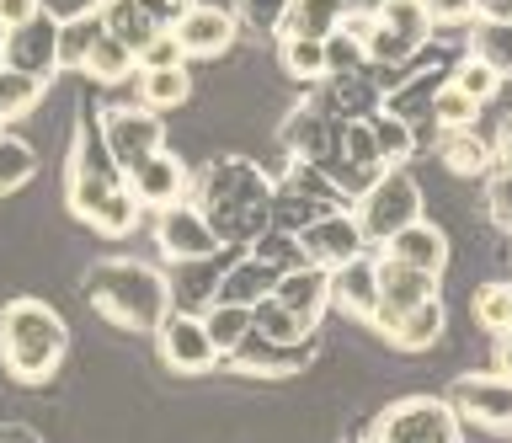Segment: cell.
Listing matches in <instances>:
<instances>
[{
	"mask_svg": "<svg viewBox=\"0 0 512 443\" xmlns=\"http://www.w3.org/2000/svg\"><path fill=\"white\" fill-rule=\"evenodd\" d=\"M64 203H70L75 219H86V225L96 235H107V241H123V235H134V225H139V203L128 193L123 171L112 166L96 118L91 123L80 118V129H75L70 161H64Z\"/></svg>",
	"mask_w": 512,
	"mask_h": 443,
	"instance_id": "6da1fadb",
	"label": "cell"
},
{
	"mask_svg": "<svg viewBox=\"0 0 512 443\" xmlns=\"http://www.w3.org/2000/svg\"><path fill=\"white\" fill-rule=\"evenodd\" d=\"M192 203L203 209V219L214 225V235L224 246H251L256 235L272 230V193L278 182L262 177L246 155H219V161L203 166V177L192 182Z\"/></svg>",
	"mask_w": 512,
	"mask_h": 443,
	"instance_id": "7a4b0ae2",
	"label": "cell"
},
{
	"mask_svg": "<svg viewBox=\"0 0 512 443\" xmlns=\"http://www.w3.org/2000/svg\"><path fill=\"white\" fill-rule=\"evenodd\" d=\"M80 289H86L96 315H107V321L123 326V331H144V337H150L171 310V278L150 262H134V257L91 262L86 278H80Z\"/></svg>",
	"mask_w": 512,
	"mask_h": 443,
	"instance_id": "3957f363",
	"label": "cell"
},
{
	"mask_svg": "<svg viewBox=\"0 0 512 443\" xmlns=\"http://www.w3.org/2000/svg\"><path fill=\"white\" fill-rule=\"evenodd\" d=\"M64 347H70V326L54 305L43 299H11L0 305V369L16 385H43L54 379V369L64 363Z\"/></svg>",
	"mask_w": 512,
	"mask_h": 443,
	"instance_id": "277c9868",
	"label": "cell"
},
{
	"mask_svg": "<svg viewBox=\"0 0 512 443\" xmlns=\"http://www.w3.org/2000/svg\"><path fill=\"white\" fill-rule=\"evenodd\" d=\"M352 214L368 235V246H384L395 230H406L411 219H422V187L406 166H384L374 182L352 198Z\"/></svg>",
	"mask_w": 512,
	"mask_h": 443,
	"instance_id": "5b68a950",
	"label": "cell"
},
{
	"mask_svg": "<svg viewBox=\"0 0 512 443\" xmlns=\"http://www.w3.org/2000/svg\"><path fill=\"white\" fill-rule=\"evenodd\" d=\"M358 443H459V417L438 395H406L384 406Z\"/></svg>",
	"mask_w": 512,
	"mask_h": 443,
	"instance_id": "8992f818",
	"label": "cell"
},
{
	"mask_svg": "<svg viewBox=\"0 0 512 443\" xmlns=\"http://www.w3.org/2000/svg\"><path fill=\"white\" fill-rule=\"evenodd\" d=\"M155 251L166 257L171 267H187V262H214L224 241L214 235V225L203 219L198 203H171V209L155 214Z\"/></svg>",
	"mask_w": 512,
	"mask_h": 443,
	"instance_id": "52a82bcc",
	"label": "cell"
},
{
	"mask_svg": "<svg viewBox=\"0 0 512 443\" xmlns=\"http://www.w3.org/2000/svg\"><path fill=\"white\" fill-rule=\"evenodd\" d=\"M150 337H155V353H160V363H166L171 374L198 379V374H208L219 363L203 315H192V310H166V321H160Z\"/></svg>",
	"mask_w": 512,
	"mask_h": 443,
	"instance_id": "ba28073f",
	"label": "cell"
},
{
	"mask_svg": "<svg viewBox=\"0 0 512 443\" xmlns=\"http://www.w3.org/2000/svg\"><path fill=\"white\" fill-rule=\"evenodd\" d=\"M96 123H102V145H107L118 171H134L144 155H155L166 145V123L150 107H107Z\"/></svg>",
	"mask_w": 512,
	"mask_h": 443,
	"instance_id": "9c48e42d",
	"label": "cell"
},
{
	"mask_svg": "<svg viewBox=\"0 0 512 443\" xmlns=\"http://www.w3.org/2000/svg\"><path fill=\"white\" fill-rule=\"evenodd\" d=\"M299 251H304V262L336 273L342 262L363 257L368 235H363V225H358V214H352V209H326L320 219H310V225L299 230Z\"/></svg>",
	"mask_w": 512,
	"mask_h": 443,
	"instance_id": "30bf717a",
	"label": "cell"
},
{
	"mask_svg": "<svg viewBox=\"0 0 512 443\" xmlns=\"http://www.w3.org/2000/svg\"><path fill=\"white\" fill-rule=\"evenodd\" d=\"M0 65L32 75V81H54L59 75V17L54 11H38V17H27L22 27H11L6 33V49H0Z\"/></svg>",
	"mask_w": 512,
	"mask_h": 443,
	"instance_id": "8fae6325",
	"label": "cell"
},
{
	"mask_svg": "<svg viewBox=\"0 0 512 443\" xmlns=\"http://www.w3.org/2000/svg\"><path fill=\"white\" fill-rule=\"evenodd\" d=\"M454 417L486 433H512V379L507 374H459L454 379Z\"/></svg>",
	"mask_w": 512,
	"mask_h": 443,
	"instance_id": "7c38bea8",
	"label": "cell"
},
{
	"mask_svg": "<svg viewBox=\"0 0 512 443\" xmlns=\"http://www.w3.org/2000/svg\"><path fill=\"white\" fill-rule=\"evenodd\" d=\"M123 182H128V193H134L139 209H155V214L192 193V171L182 166V155L171 145H160L155 155H144L134 171H123Z\"/></svg>",
	"mask_w": 512,
	"mask_h": 443,
	"instance_id": "4fadbf2b",
	"label": "cell"
},
{
	"mask_svg": "<svg viewBox=\"0 0 512 443\" xmlns=\"http://www.w3.org/2000/svg\"><path fill=\"white\" fill-rule=\"evenodd\" d=\"M368 326H374L390 347H400V353H427V347L443 342L448 310H443V299H422V305H411V310H384Z\"/></svg>",
	"mask_w": 512,
	"mask_h": 443,
	"instance_id": "5bb4252c",
	"label": "cell"
},
{
	"mask_svg": "<svg viewBox=\"0 0 512 443\" xmlns=\"http://www.w3.org/2000/svg\"><path fill=\"white\" fill-rule=\"evenodd\" d=\"M235 33H240V22H235V11H224V6H187L182 11V22L171 27V38L182 43V54L187 59H224L235 49Z\"/></svg>",
	"mask_w": 512,
	"mask_h": 443,
	"instance_id": "9a60e30c",
	"label": "cell"
},
{
	"mask_svg": "<svg viewBox=\"0 0 512 443\" xmlns=\"http://www.w3.org/2000/svg\"><path fill=\"white\" fill-rule=\"evenodd\" d=\"M310 358H315V337L310 342H272V337H256L251 331L224 363H235L246 379H294Z\"/></svg>",
	"mask_w": 512,
	"mask_h": 443,
	"instance_id": "2e32d148",
	"label": "cell"
},
{
	"mask_svg": "<svg viewBox=\"0 0 512 443\" xmlns=\"http://www.w3.org/2000/svg\"><path fill=\"white\" fill-rule=\"evenodd\" d=\"M331 310L352 315V321H374V310H379V262H374V251H363V257H352L331 273Z\"/></svg>",
	"mask_w": 512,
	"mask_h": 443,
	"instance_id": "e0dca14e",
	"label": "cell"
},
{
	"mask_svg": "<svg viewBox=\"0 0 512 443\" xmlns=\"http://www.w3.org/2000/svg\"><path fill=\"white\" fill-rule=\"evenodd\" d=\"M278 267H272L267 257H256L251 246H240V257L219 273L214 283V299H230V305H262V299H272V289H278Z\"/></svg>",
	"mask_w": 512,
	"mask_h": 443,
	"instance_id": "ac0fdd59",
	"label": "cell"
},
{
	"mask_svg": "<svg viewBox=\"0 0 512 443\" xmlns=\"http://www.w3.org/2000/svg\"><path fill=\"white\" fill-rule=\"evenodd\" d=\"M336 145H342V123L326 118L315 102L299 107V113L283 123V150L294 155V161L320 166V161H331V155H336Z\"/></svg>",
	"mask_w": 512,
	"mask_h": 443,
	"instance_id": "d6986e66",
	"label": "cell"
},
{
	"mask_svg": "<svg viewBox=\"0 0 512 443\" xmlns=\"http://www.w3.org/2000/svg\"><path fill=\"white\" fill-rule=\"evenodd\" d=\"M272 299H278L283 310H294L299 321L320 326V315L331 310V273H326V267H315V262H299V267H288V273L278 278Z\"/></svg>",
	"mask_w": 512,
	"mask_h": 443,
	"instance_id": "ffe728a7",
	"label": "cell"
},
{
	"mask_svg": "<svg viewBox=\"0 0 512 443\" xmlns=\"http://www.w3.org/2000/svg\"><path fill=\"white\" fill-rule=\"evenodd\" d=\"M379 251H384V257H395V262H406V267H422V273H438V278H443V267H448V235L432 225L427 214L411 219L406 230H395Z\"/></svg>",
	"mask_w": 512,
	"mask_h": 443,
	"instance_id": "44dd1931",
	"label": "cell"
},
{
	"mask_svg": "<svg viewBox=\"0 0 512 443\" xmlns=\"http://www.w3.org/2000/svg\"><path fill=\"white\" fill-rule=\"evenodd\" d=\"M374 262H379V310H411V305H422V299H438V273H422V267H406V262H395V257H384V251H374Z\"/></svg>",
	"mask_w": 512,
	"mask_h": 443,
	"instance_id": "7402d4cb",
	"label": "cell"
},
{
	"mask_svg": "<svg viewBox=\"0 0 512 443\" xmlns=\"http://www.w3.org/2000/svg\"><path fill=\"white\" fill-rule=\"evenodd\" d=\"M438 161L448 177H464V182H486L496 171V145L480 129H464V134H443L438 145Z\"/></svg>",
	"mask_w": 512,
	"mask_h": 443,
	"instance_id": "603a6c76",
	"label": "cell"
},
{
	"mask_svg": "<svg viewBox=\"0 0 512 443\" xmlns=\"http://www.w3.org/2000/svg\"><path fill=\"white\" fill-rule=\"evenodd\" d=\"M278 65L288 81L299 86H320L331 75L326 65V38H294V33H278Z\"/></svg>",
	"mask_w": 512,
	"mask_h": 443,
	"instance_id": "cb8c5ba5",
	"label": "cell"
},
{
	"mask_svg": "<svg viewBox=\"0 0 512 443\" xmlns=\"http://www.w3.org/2000/svg\"><path fill=\"white\" fill-rule=\"evenodd\" d=\"M96 6H102V27H107L112 38H123L134 54H139L150 38L166 33V27H155V17L144 11V0H96Z\"/></svg>",
	"mask_w": 512,
	"mask_h": 443,
	"instance_id": "d4e9b609",
	"label": "cell"
},
{
	"mask_svg": "<svg viewBox=\"0 0 512 443\" xmlns=\"http://www.w3.org/2000/svg\"><path fill=\"white\" fill-rule=\"evenodd\" d=\"M203 326H208V342H214V353H219V363H224L240 342L251 337L256 310H251V305H230V299H214V305L203 310Z\"/></svg>",
	"mask_w": 512,
	"mask_h": 443,
	"instance_id": "484cf974",
	"label": "cell"
},
{
	"mask_svg": "<svg viewBox=\"0 0 512 443\" xmlns=\"http://www.w3.org/2000/svg\"><path fill=\"white\" fill-rule=\"evenodd\" d=\"M347 22V0H288V17L278 33L294 38H331Z\"/></svg>",
	"mask_w": 512,
	"mask_h": 443,
	"instance_id": "4316f807",
	"label": "cell"
},
{
	"mask_svg": "<svg viewBox=\"0 0 512 443\" xmlns=\"http://www.w3.org/2000/svg\"><path fill=\"white\" fill-rule=\"evenodd\" d=\"M134 70H139V54L128 49L123 38H112V33L96 38L91 54H86V65H80V75H86V81H96V86H118V81H128Z\"/></svg>",
	"mask_w": 512,
	"mask_h": 443,
	"instance_id": "83f0119b",
	"label": "cell"
},
{
	"mask_svg": "<svg viewBox=\"0 0 512 443\" xmlns=\"http://www.w3.org/2000/svg\"><path fill=\"white\" fill-rule=\"evenodd\" d=\"M102 6H86L75 17H59V70H80L91 54V43L102 38Z\"/></svg>",
	"mask_w": 512,
	"mask_h": 443,
	"instance_id": "f1b7e54d",
	"label": "cell"
},
{
	"mask_svg": "<svg viewBox=\"0 0 512 443\" xmlns=\"http://www.w3.org/2000/svg\"><path fill=\"white\" fill-rule=\"evenodd\" d=\"M134 81H139V107H150V113H171V107H182L192 97L187 65H176V70H134Z\"/></svg>",
	"mask_w": 512,
	"mask_h": 443,
	"instance_id": "f546056e",
	"label": "cell"
},
{
	"mask_svg": "<svg viewBox=\"0 0 512 443\" xmlns=\"http://www.w3.org/2000/svg\"><path fill=\"white\" fill-rule=\"evenodd\" d=\"M368 134H374L379 166H406L416 155V129L400 113H368Z\"/></svg>",
	"mask_w": 512,
	"mask_h": 443,
	"instance_id": "4dcf8cb0",
	"label": "cell"
},
{
	"mask_svg": "<svg viewBox=\"0 0 512 443\" xmlns=\"http://www.w3.org/2000/svg\"><path fill=\"white\" fill-rule=\"evenodd\" d=\"M374 22L384 27V33H395L400 43H411V49H422L427 33H432L422 0H379V6H374Z\"/></svg>",
	"mask_w": 512,
	"mask_h": 443,
	"instance_id": "1f68e13d",
	"label": "cell"
},
{
	"mask_svg": "<svg viewBox=\"0 0 512 443\" xmlns=\"http://www.w3.org/2000/svg\"><path fill=\"white\" fill-rule=\"evenodd\" d=\"M427 113H432V123H438L443 134H464V129H475V123H480V102L464 97L454 81H443V86H432Z\"/></svg>",
	"mask_w": 512,
	"mask_h": 443,
	"instance_id": "d6a6232c",
	"label": "cell"
},
{
	"mask_svg": "<svg viewBox=\"0 0 512 443\" xmlns=\"http://www.w3.org/2000/svg\"><path fill=\"white\" fill-rule=\"evenodd\" d=\"M470 315H475V326H480V331H491V337L512 331V278L480 283V289L470 294Z\"/></svg>",
	"mask_w": 512,
	"mask_h": 443,
	"instance_id": "836d02e7",
	"label": "cell"
},
{
	"mask_svg": "<svg viewBox=\"0 0 512 443\" xmlns=\"http://www.w3.org/2000/svg\"><path fill=\"white\" fill-rule=\"evenodd\" d=\"M32 171H38V150L27 145L22 134H0V198L22 193V187L32 182Z\"/></svg>",
	"mask_w": 512,
	"mask_h": 443,
	"instance_id": "e575fe53",
	"label": "cell"
},
{
	"mask_svg": "<svg viewBox=\"0 0 512 443\" xmlns=\"http://www.w3.org/2000/svg\"><path fill=\"white\" fill-rule=\"evenodd\" d=\"M43 91H48V81H32V75L11 70V65H0V118H6V123H16V118L38 113Z\"/></svg>",
	"mask_w": 512,
	"mask_h": 443,
	"instance_id": "d590c367",
	"label": "cell"
},
{
	"mask_svg": "<svg viewBox=\"0 0 512 443\" xmlns=\"http://www.w3.org/2000/svg\"><path fill=\"white\" fill-rule=\"evenodd\" d=\"M470 54L486 59V65L502 75H512V22H475L470 27Z\"/></svg>",
	"mask_w": 512,
	"mask_h": 443,
	"instance_id": "8d00e7d4",
	"label": "cell"
},
{
	"mask_svg": "<svg viewBox=\"0 0 512 443\" xmlns=\"http://www.w3.org/2000/svg\"><path fill=\"white\" fill-rule=\"evenodd\" d=\"M256 337H272V342H310L315 337V326L310 321H299L294 310H283L278 299H262V305H256Z\"/></svg>",
	"mask_w": 512,
	"mask_h": 443,
	"instance_id": "74e56055",
	"label": "cell"
},
{
	"mask_svg": "<svg viewBox=\"0 0 512 443\" xmlns=\"http://www.w3.org/2000/svg\"><path fill=\"white\" fill-rule=\"evenodd\" d=\"M448 81H454V86L464 91V97H475L480 107H486V102L496 97V91H502V75H496V70L486 65V59H475V54H464V59H459V70L448 75Z\"/></svg>",
	"mask_w": 512,
	"mask_h": 443,
	"instance_id": "f35d334b",
	"label": "cell"
},
{
	"mask_svg": "<svg viewBox=\"0 0 512 443\" xmlns=\"http://www.w3.org/2000/svg\"><path fill=\"white\" fill-rule=\"evenodd\" d=\"M283 17H288V0H235V22L262 38H278Z\"/></svg>",
	"mask_w": 512,
	"mask_h": 443,
	"instance_id": "ab89813d",
	"label": "cell"
},
{
	"mask_svg": "<svg viewBox=\"0 0 512 443\" xmlns=\"http://www.w3.org/2000/svg\"><path fill=\"white\" fill-rule=\"evenodd\" d=\"M363 38L358 33H347V27H336V33L326 38V65H331V75H352L363 65Z\"/></svg>",
	"mask_w": 512,
	"mask_h": 443,
	"instance_id": "60d3db41",
	"label": "cell"
},
{
	"mask_svg": "<svg viewBox=\"0 0 512 443\" xmlns=\"http://www.w3.org/2000/svg\"><path fill=\"white\" fill-rule=\"evenodd\" d=\"M486 209H491V225L512 235V171L496 166L486 177Z\"/></svg>",
	"mask_w": 512,
	"mask_h": 443,
	"instance_id": "b9f144b4",
	"label": "cell"
},
{
	"mask_svg": "<svg viewBox=\"0 0 512 443\" xmlns=\"http://www.w3.org/2000/svg\"><path fill=\"white\" fill-rule=\"evenodd\" d=\"M176 65H187V54H182V43H176L171 33H160V38H150L139 49V70H176Z\"/></svg>",
	"mask_w": 512,
	"mask_h": 443,
	"instance_id": "7bdbcfd3",
	"label": "cell"
},
{
	"mask_svg": "<svg viewBox=\"0 0 512 443\" xmlns=\"http://www.w3.org/2000/svg\"><path fill=\"white\" fill-rule=\"evenodd\" d=\"M427 6V22L432 27H464L475 22V0H422Z\"/></svg>",
	"mask_w": 512,
	"mask_h": 443,
	"instance_id": "ee69618b",
	"label": "cell"
},
{
	"mask_svg": "<svg viewBox=\"0 0 512 443\" xmlns=\"http://www.w3.org/2000/svg\"><path fill=\"white\" fill-rule=\"evenodd\" d=\"M187 6H198V0H144V11H150L155 27H166V33H171L176 22H182V11H187Z\"/></svg>",
	"mask_w": 512,
	"mask_h": 443,
	"instance_id": "f6af8a7d",
	"label": "cell"
},
{
	"mask_svg": "<svg viewBox=\"0 0 512 443\" xmlns=\"http://www.w3.org/2000/svg\"><path fill=\"white\" fill-rule=\"evenodd\" d=\"M38 11H43V0H0V27L11 33V27H22L27 17H38Z\"/></svg>",
	"mask_w": 512,
	"mask_h": 443,
	"instance_id": "bcb514c9",
	"label": "cell"
},
{
	"mask_svg": "<svg viewBox=\"0 0 512 443\" xmlns=\"http://www.w3.org/2000/svg\"><path fill=\"white\" fill-rule=\"evenodd\" d=\"M475 22H512V0H475Z\"/></svg>",
	"mask_w": 512,
	"mask_h": 443,
	"instance_id": "7dc6e473",
	"label": "cell"
},
{
	"mask_svg": "<svg viewBox=\"0 0 512 443\" xmlns=\"http://www.w3.org/2000/svg\"><path fill=\"white\" fill-rule=\"evenodd\" d=\"M491 145H496V166H507V171H512V113L502 118V129H496Z\"/></svg>",
	"mask_w": 512,
	"mask_h": 443,
	"instance_id": "c3c4849f",
	"label": "cell"
},
{
	"mask_svg": "<svg viewBox=\"0 0 512 443\" xmlns=\"http://www.w3.org/2000/svg\"><path fill=\"white\" fill-rule=\"evenodd\" d=\"M0 443H43L32 427H22V422H0Z\"/></svg>",
	"mask_w": 512,
	"mask_h": 443,
	"instance_id": "681fc988",
	"label": "cell"
},
{
	"mask_svg": "<svg viewBox=\"0 0 512 443\" xmlns=\"http://www.w3.org/2000/svg\"><path fill=\"white\" fill-rule=\"evenodd\" d=\"M496 374L512 379V331H502V337H496Z\"/></svg>",
	"mask_w": 512,
	"mask_h": 443,
	"instance_id": "f907efd6",
	"label": "cell"
},
{
	"mask_svg": "<svg viewBox=\"0 0 512 443\" xmlns=\"http://www.w3.org/2000/svg\"><path fill=\"white\" fill-rule=\"evenodd\" d=\"M0 49H6V27H0Z\"/></svg>",
	"mask_w": 512,
	"mask_h": 443,
	"instance_id": "816d5d0a",
	"label": "cell"
},
{
	"mask_svg": "<svg viewBox=\"0 0 512 443\" xmlns=\"http://www.w3.org/2000/svg\"><path fill=\"white\" fill-rule=\"evenodd\" d=\"M0 134H6V118H0Z\"/></svg>",
	"mask_w": 512,
	"mask_h": 443,
	"instance_id": "f5cc1de1",
	"label": "cell"
}]
</instances>
